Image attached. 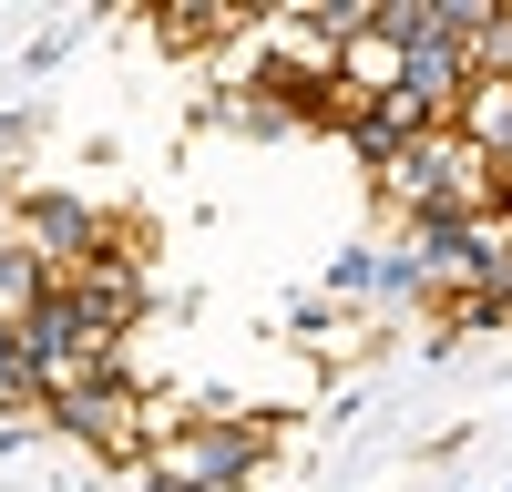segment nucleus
<instances>
[{"label": "nucleus", "instance_id": "nucleus-1", "mask_svg": "<svg viewBox=\"0 0 512 492\" xmlns=\"http://www.w3.org/2000/svg\"><path fill=\"white\" fill-rule=\"evenodd\" d=\"M277 441H287L277 410H175L144 451V482L154 492H256Z\"/></svg>", "mask_w": 512, "mask_h": 492}, {"label": "nucleus", "instance_id": "nucleus-2", "mask_svg": "<svg viewBox=\"0 0 512 492\" xmlns=\"http://www.w3.org/2000/svg\"><path fill=\"white\" fill-rule=\"evenodd\" d=\"M369 195H379V216H400V226H472V216H502V164L472 154L441 123V134L400 144L390 164H369Z\"/></svg>", "mask_w": 512, "mask_h": 492}, {"label": "nucleus", "instance_id": "nucleus-3", "mask_svg": "<svg viewBox=\"0 0 512 492\" xmlns=\"http://www.w3.org/2000/svg\"><path fill=\"white\" fill-rule=\"evenodd\" d=\"M175 421V410H154L134 380H82V390H62L52 410H41V431H62V441H82V451H103V462H134L144 472V451H154V431Z\"/></svg>", "mask_w": 512, "mask_h": 492}, {"label": "nucleus", "instance_id": "nucleus-4", "mask_svg": "<svg viewBox=\"0 0 512 492\" xmlns=\"http://www.w3.org/2000/svg\"><path fill=\"white\" fill-rule=\"evenodd\" d=\"M11 236L31 246L52 277H72V267H93L103 246H144L123 216H103V205H82V195H62V185H21V205H11Z\"/></svg>", "mask_w": 512, "mask_h": 492}, {"label": "nucleus", "instance_id": "nucleus-5", "mask_svg": "<svg viewBox=\"0 0 512 492\" xmlns=\"http://www.w3.org/2000/svg\"><path fill=\"white\" fill-rule=\"evenodd\" d=\"M62 298H72L82 318H93L103 339H134V328H144V308H154V277H144V246H103L93 267H72V277H62Z\"/></svg>", "mask_w": 512, "mask_h": 492}, {"label": "nucleus", "instance_id": "nucleus-6", "mask_svg": "<svg viewBox=\"0 0 512 492\" xmlns=\"http://www.w3.org/2000/svg\"><path fill=\"white\" fill-rule=\"evenodd\" d=\"M451 134L472 144V154H492V164H502V154H512V82H492V72H482L472 93H461V113H451Z\"/></svg>", "mask_w": 512, "mask_h": 492}, {"label": "nucleus", "instance_id": "nucleus-7", "mask_svg": "<svg viewBox=\"0 0 512 492\" xmlns=\"http://www.w3.org/2000/svg\"><path fill=\"white\" fill-rule=\"evenodd\" d=\"M52 287H62V277L41 267L21 236H0V318H11V328H21V318H41V308H52Z\"/></svg>", "mask_w": 512, "mask_h": 492}, {"label": "nucleus", "instance_id": "nucleus-8", "mask_svg": "<svg viewBox=\"0 0 512 492\" xmlns=\"http://www.w3.org/2000/svg\"><path fill=\"white\" fill-rule=\"evenodd\" d=\"M0 400H31V410H41V390H31V349H21L11 318H0Z\"/></svg>", "mask_w": 512, "mask_h": 492}]
</instances>
